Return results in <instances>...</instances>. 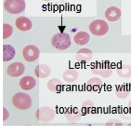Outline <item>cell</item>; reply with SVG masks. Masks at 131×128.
<instances>
[{
    "label": "cell",
    "instance_id": "obj_1",
    "mask_svg": "<svg viewBox=\"0 0 131 128\" xmlns=\"http://www.w3.org/2000/svg\"><path fill=\"white\" fill-rule=\"evenodd\" d=\"M12 102L14 107L19 110H27L32 106L31 96L23 92L16 93L12 99Z\"/></svg>",
    "mask_w": 131,
    "mask_h": 128
},
{
    "label": "cell",
    "instance_id": "obj_2",
    "mask_svg": "<svg viewBox=\"0 0 131 128\" xmlns=\"http://www.w3.org/2000/svg\"><path fill=\"white\" fill-rule=\"evenodd\" d=\"M52 46L57 50H64L71 46L70 35L67 32H58L54 35L51 40Z\"/></svg>",
    "mask_w": 131,
    "mask_h": 128
},
{
    "label": "cell",
    "instance_id": "obj_3",
    "mask_svg": "<svg viewBox=\"0 0 131 128\" xmlns=\"http://www.w3.org/2000/svg\"><path fill=\"white\" fill-rule=\"evenodd\" d=\"M4 8L11 14H19L25 10L26 3L24 0H5Z\"/></svg>",
    "mask_w": 131,
    "mask_h": 128
},
{
    "label": "cell",
    "instance_id": "obj_4",
    "mask_svg": "<svg viewBox=\"0 0 131 128\" xmlns=\"http://www.w3.org/2000/svg\"><path fill=\"white\" fill-rule=\"evenodd\" d=\"M89 30L94 35L103 36L108 32L109 25L103 20H95L90 24Z\"/></svg>",
    "mask_w": 131,
    "mask_h": 128
},
{
    "label": "cell",
    "instance_id": "obj_5",
    "mask_svg": "<svg viewBox=\"0 0 131 128\" xmlns=\"http://www.w3.org/2000/svg\"><path fill=\"white\" fill-rule=\"evenodd\" d=\"M92 72L104 78H108L113 74V68L109 63L100 62L96 63L92 68Z\"/></svg>",
    "mask_w": 131,
    "mask_h": 128
},
{
    "label": "cell",
    "instance_id": "obj_6",
    "mask_svg": "<svg viewBox=\"0 0 131 128\" xmlns=\"http://www.w3.org/2000/svg\"><path fill=\"white\" fill-rule=\"evenodd\" d=\"M22 56L27 62H34L37 61L39 56V48L35 45H29L25 46L22 50Z\"/></svg>",
    "mask_w": 131,
    "mask_h": 128
},
{
    "label": "cell",
    "instance_id": "obj_7",
    "mask_svg": "<svg viewBox=\"0 0 131 128\" xmlns=\"http://www.w3.org/2000/svg\"><path fill=\"white\" fill-rule=\"evenodd\" d=\"M36 117L39 122H51L54 119V112L50 107H41L36 112Z\"/></svg>",
    "mask_w": 131,
    "mask_h": 128
},
{
    "label": "cell",
    "instance_id": "obj_8",
    "mask_svg": "<svg viewBox=\"0 0 131 128\" xmlns=\"http://www.w3.org/2000/svg\"><path fill=\"white\" fill-rule=\"evenodd\" d=\"M25 66L20 62L11 63L7 68V74L11 77H19L24 74Z\"/></svg>",
    "mask_w": 131,
    "mask_h": 128
},
{
    "label": "cell",
    "instance_id": "obj_9",
    "mask_svg": "<svg viewBox=\"0 0 131 128\" xmlns=\"http://www.w3.org/2000/svg\"><path fill=\"white\" fill-rule=\"evenodd\" d=\"M15 25L20 31H29L32 28V22L26 17H19L15 20Z\"/></svg>",
    "mask_w": 131,
    "mask_h": 128
},
{
    "label": "cell",
    "instance_id": "obj_10",
    "mask_svg": "<svg viewBox=\"0 0 131 128\" xmlns=\"http://www.w3.org/2000/svg\"><path fill=\"white\" fill-rule=\"evenodd\" d=\"M86 89L89 92H100L103 86V81L99 78H92L89 79L86 83Z\"/></svg>",
    "mask_w": 131,
    "mask_h": 128
},
{
    "label": "cell",
    "instance_id": "obj_11",
    "mask_svg": "<svg viewBox=\"0 0 131 128\" xmlns=\"http://www.w3.org/2000/svg\"><path fill=\"white\" fill-rule=\"evenodd\" d=\"M105 15L107 20L110 22H115L120 20L122 15V12L118 7L111 6L105 10Z\"/></svg>",
    "mask_w": 131,
    "mask_h": 128
},
{
    "label": "cell",
    "instance_id": "obj_12",
    "mask_svg": "<svg viewBox=\"0 0 131 128\" xmlns=\"http://www.w3.org/2000/svg\"><path fill=\"white\" fill-rule=\"evenodd\" d=\"M19 86L25 91H29L32 89L36 86L35 78L30 76H26L21 78L19 81Z\"/></svg>",
    "mask_w": 131,
    "mask_h": 128
},
{
    "label": "cell",
    "instance_id": "obj_13",
    "mask_svg": "<svg viewBox=\"0 0 131 128\" xmlns=\"http://www.w3.org/2000/svg\"><path fill=\"white\" fill-rule=\"evenodd\" d=\"M65 117L70 122H77L80 120L81 112L77 107L69 108L65 112Z\"/></svg>",
    "mask_w": 131,
    "mask_h": 128
},
{
    "label": "cell",
    "instance_id": "obj_14",
    "mask_svg": "<svg viewBox=\"0 0 131 128\" xmlns=\"http://www.w3.org/2000/svg\"><path fill=\"white\" fill-rule=\"evenodd\" d=\"M35 73L38 78H45L50 76L51 74V69L50 66L46 64H39L35 67Z\"/></svg>",
    "mask_w": 131,
    "mask_h": 128
},
{
    "label": "cell",
    "instance_id": "obj_15",
    "mask_svg": "<svg viewBox=\"0 0 131 128\" xmlns=\"http://www.w3.org/2000/svg\"><path fill=\"white\" fill-rule=\"evenodd\" d=\"M92 58V50L88 48H82L76 53V60L78 61H90Z\"/></svg>",
    "mask_w": 131,
    "mask_h": 128
},
{
    "label": "cell",
    "instance_id": "obj_16",
    "mask_svg": "<svg viewBox=\"0 0 131 128\" xmlns=\"http://www.w3.org/2000/svg\"><path fill=\"white\" fill-rule=\"evenodd\" d=\"M47 89L52 92L60 93L62 91L63 84L58 78H52L47 82Z\"/></svg>",
    "mask_w": 131,
    "mask_h": 128
},
{
    "label": "cell",
    "instance_id": "obj_17",
    "mask_svg": "<svg viewBox=\"0 0 131 128\" xmlns=\"http://www.w3.org/2000/svg\"><path fill=\"white\" fill-rule=\"evenodd\" d=\"M74 43L79 45H84L90 41V35L85 31H80L74 36Z\"/></svg>",
    "mask_w": 131,
    "mask_h": 128
},
{
    "label": "cell",
    "instance_id": "obj_18",
    "mask_svg": "<svg viewBox=\"0 0 131 128\" xmlns=\"http://www.w3.org/2000/svg\"><path fill=\"white\" fill-rule=\"evenodd\" d=\"M16 51L13 47L10 45H3V61L4 62L12 60L15 56Z\"/></svg>",
    "mask_w": 131,
    "mask_h": 128
},
{
    "label": "cell",
    "instance_id": "obj_19",
    "mask_svg": "<svg viewBox=\"0 0 131 128\" xmlns=\"http://www.w3.org/2000/svg\"><path fill=\"white\" fill-rule=\"evenodd\" d=\"M62 77L66 82L72 83L77 80V78H78V73L74 69H68L64 71Z\"/></svg>",
    "mask_w": 131,
    "mask_h": 128
},
{
    "label": "cell",
    "instance_id": "obj_20",
    "mask_svg": "<svg viewBox=\"0 0 131 128\" xmlns=\"http://www.w3.org/2000/svg\"><path fill=\"white\" fill-rule=\"evenodd\" d=\"M116 96L119 99H125L130 94V89L127 85H118L116 86Z\"/></svg>",
    "mask_w": 131,
    "mask_h": 128
},
{
    "label": "cell",
    "instance_id": "obj_21",
    "mask_svg": "<svg viewBox=\"0 0 131 128\" xmlns=\"http://www.w3.org/2000/svg\"><path fill=\"white\" fill-rule=\"evenodd\" d=\"M117 74L119 76L123 78H128L131 76V66L122 65L117 69Z\"/></svg>",
    "mask_w": 131,
    "mask_h": 128
},
{
    "label": "cell",
    "instance_id": "obj_22",
    "mask_svg": "<svg viewBox=\"0 0 131 128\" xmlns=\"http://www.w3.org/2000/svg\"><path fill=\"white\" fill-rule=\"evenodd\" d=\"M13 34V28L8 23L3 24V38L7 39Z\"/></svg>",
    "mask_w": 131,
    "mask_h": 128
},
{
    "label": "cell",
    "instance_id": "obj_23",
    "mask_svg": "<svg viewBox=\"0 0 131 128\" xmlns=\"http://www.w3.org/2000/svg\"><path fill=\"white\" fill-rule=\"evenodd\" d=\"M92 107H93V104L91 102H89V101L85 102L82 105L81 112L84 114H89V113H90V111L92 109Z\"/></svg>",
    "mask_w": 131,
    "mask_h": 128
},
{
    "label": "cell",
    "instance_id": "obj_24",
    "mask_svg": "<svg viewBox=\"0 0 131 128\" xmlns=\"http://www.w3.org/2000/svg\"><path fill=\"white\" fill-rule=\"evenodd\" d=\"M9 117V113L5 107L3 108V120L6 121L7 119Z\"/></svg>",
    "mask_w": 131,
    "mask_h": 128
},
{
    "label": "cell",
    "instance_id": "obj_25",
    "mask_svg": "<svg viewBox=\"0 0 131 128\" xmlns=\"http://www.w3.org/2000/svg\"><path fill=\"white\" fill-rule=\"evenodd\" d=\"M128 109L131 111V101L129 102V104H128Z\"/></svg>",
    "mask_w": 131,
    "mask_h": 128
},
{
    "label": "cell",
    "instance_id": "obj_26",
    "mask_svg": "<svg viewBox=\"0 0 131 128\" xmlns=\"http://www.w3.org/2000/svg\"><path fill=\"white\" fill-rule=\"evenodd\" d=\"M42 1H45V2H49V1H51V0H42Z\"/></svg>",
    "mask_w": 131,
    "mask_h": 128
},
{
    "label": "cell",
    "instance_id": "obj_27",
    "mask_svg": "<svg viewBox=\"0 0 131 128\" xmlns=\"http://www.w3.org/2000/svg\"><path fill=\"white\" fill-rule=\"evenodd\" d=\"M130 125V126H131V124H130V125Z\"/></svg>",
    "mask_w": 131,
    "mask_h": 128
}]
</instances>
